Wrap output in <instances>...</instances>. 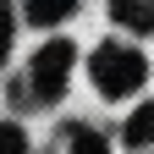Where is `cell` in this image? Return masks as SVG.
I'll return each instance as SVG.
<instances>
[{"mask_svg": "<svg viewBox=\"0 0 154 154\" xmlns=\"http://www.w3.org/2000/svg\"><path fill=\"white\" fill-rule=\"evenodd\" d=\"M88 72H94V88H99L105 99H121V94L143 88V77H149L143 55H138V50H127V44H105V50H94Z\"/></svg>", "mask_w": 154, "mask_h": 154, "instance_id": "obj_1", "label": "cell"}, {"mask_svg": "<svg viewBox=\"0 0 154 154\" xmlns=\"http://www.w3.org/2000/svg\"><path fill=\"white\" fill-rule=\"evenodd\" d=\"M72 61H77V50L66 44V38H50V44H38V55H33V72H28V77H33V94H38V99H61Z\"/></svg>", "mask_w": 154, "mask_h": 154, "instance_id": "obj_2", "label": "cell"}, {"mask_svg": "<svg viewBox=\"0 0 154 154\" xmlns=\"http://www.w3.org/2000/svg\"><path fill=\"white\" fill-rule=\"evenodd\" d=\"M110 17H116V22H127V28H138V33H149V28H154V6H138V0L110 6Z\"/></svg>", "mask_w": 154, "mask_h": 154, "instance_id": "obj_3", "label": "cell"}, {"mask_svg": "<svg viewBox=\"0 0 154 154\" xmlns=\"http://www.w3.org/2000/svg\"><path fill=\"white\" fill-rule=\"evenodd\" d=\"M127 143H154V99L132 110V121H127Z\"/></svg>", "mask_w": 154, "mask_h": 154, "instance_id": "obj_4", "label": "cell"}, {"mask_svg": "<svg viewBox=\"0 0 154 154\" xmlns=\"http://www.w3.org/2000/svg\"><path fill=\"white\" fill-rule=\"evenodd\" d=\"M28 17H33V22H61V17H72V0H50V6H38V0H33Z\"/></svg>", "mask_w": 154, "mask_h": 154, "instance_id": "obj_5", "label": "cell"}, {"mask_svg": "<svg viewBox=\"0 0 154 154\" xmlns=\"http://www.w3.org/2000/svg\"><path fill=\"white\" fill-rule=\"evenodd\" d=\"M72 154H110L99 132H88V127H77V138H72Z\"/></svg>", "mask_w": 154, "mask_h": 154, "instance_id": "obj_6", "label": "cell"}, {"mask_svg": "<svg viewBox=\"0 0 154 154\" xmlns=\"http://www.w3.org/2000/svg\"><path fill=\"white\" fill-rule=\"evenodd\" d=\"M28 138H22V127H11V121H0V154H22Z\"/></svg>", "mask_w": 154, "mask_h": 154, "instance_id": "obj_7", "label": "cell"}, {"mask_svg": "<svg viewBox=\"0 0 154 154\" xmlns=\"http://www.w3.org/2000/svg\"><path fill=\"white\" fill-rule=\"evenodd\" d=\"M6 50H11V11H0V61H6Z\"/></svg>", "mask_w": 154, "mask_h": 154, "instance_id": "obj_8", "label": "cell"}]
</instances>
